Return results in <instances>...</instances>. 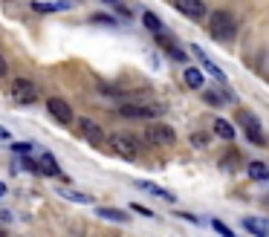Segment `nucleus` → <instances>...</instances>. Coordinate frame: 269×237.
Returning a JSON list of instances; mask_svg holds the SVG:
<instances>
[{"instance_id": "nucleus-1", "label": "nucleus", "mask_w": 269, "mask_h": 237, "mask_svg": "<svg viewBox=\"0 0 269 237\" xmlns=\"http://www.w3.org/2000/svg\"><path fill=\"white\" fill-rule=\"evenodd\" d=\"M209 35L217 41V44H232L234 35H237V21H234L232 12L226 9H217V12L209 15Z\"/></svg>"}, {"instance_id": "nucleus-2", "label": "nucleus", "mask_w": 269, "mask_h": 237, "mask_svg": "<svg viewBox=\"0 0 269 237\" xmlns=\"http://www.w3.org/2000/svg\"><path fill=\"white\" fill-rule=\"evenodd\" d=\"M237 122H240V131H243L246 142H252L255 148H263L266 145V133H263V128H260V122H257L252 113H237Z\"/></svg>"}, {"instance_id": "nucleus-3", "label": "nucleus", "mask_w": 269, "mask_h": 237, "mask_svg": "<svg viewBox=\"0 0 269 237\" xmlns=\"http://www.w3.org/2000/svg\"><path fill=\"white\" fill-rule=\"evenodd\" d=\"M145 139H148L151 145L168 148V145L176 142V133H174V128H168V125H162V122H153V125H148V131H145Z\"/></svg>"}, {"instance_id": "nucleus-4", "label": "nucleus", "mask_w": 269, "mask_h": 237, "mask_svg": "<svg viewBox=\"0 0 269 237\" xmlns=\"http://www.w3.org/2000/svg\"><path fill=\"white\" fill-rule=\"evenodd\" d=\"M110 145H113V151H116L119 156H125V159H136V154H139V142H136L133 136H128V133H113V136H110Z\"/></svg>"}, {"instance_id": "nucleus-5", "label": "nucleus", "mask_w": 269, "mask_h": 237, "mask_svg": "<svg viewBox=\"0 0 269 237\" xmlns=\"http://www.w3.org/2000/svg\"><path fill=\"white\" fill-rule=\"evenodd\" d=\"M165 107L156 104V107H148V104H122L119 107V116L122 118H153L156 113H162Z\"/></svg>"}, {"instance_id": "nucleus-6", "label": "nucleus", "mask_w": 269, "mask_h": 237, "mask_svg": "<svg viewBox=\"0 0 269 237\" xmlns=\"http://www.w3.org/2000/svg\"><path fill=\"white\" fill-rule=\"evenodd\" d=\"M12 95H15V101L29 104V101H35L38 98V87L29 81V78H15L12 81Z\"/></svg>"}, {"instance_id": "nucleus-7", "label": "nucleus", "mask_w": 269, "mask_h": 237, "mask_svg": "<svg viewBox=\"0 0 269 237\" xmlns=\"http://www.w3.org/2000/svg\"><path fill=\"white\" fill-rule=\"evenodd\" d=\"M176 12H183L186 18H191V21H203L206 15H209V9H206V3L203 0H174Z\"/></svg>"}, {"instance_id": "nucleus-8", "label": "nucleus", "mask_w": 269, "mask_h": 237, "mask_svg": "<svg viewBox=\"0 0 269 237\" xmlns=\"http://www.w3.org/2000/svg\"><path fill=\"white\" fill-rule=\"evenodd\" d=\"M78 125H81V133H84V139L87 142H93V145H105L107 142V133L102 131V125L99 122H93V118H78Z\"/></svg>"}, {"instance_id": "nucleus-9", "label": "nucleus", "mask_w": 269, "mask_h": 237, "mask_svg": "<svg viewBox=\"0 0 269 237\" xmlns=\"http://www.w3.org/2000/svg\"><path fill=\"white\" fill-rule=\"evenodd\" d=\"M47 110H49V116L55 118V122H61V125H70L72 118V107L64 101V98H49L47 101Z\"/></svg>"}, {"instance_id": "nucleus-10", "label": "nucleus", "mask_w": 269, "mask_h": 237, "mask_svg": "<svg viewBox=\"0 0 269 237\" xmlns=\"http://www.w3.org/2000/svg\"><path fill=\"white\" fill-rule=\"evenodd\" d=\"M188 49H191V52L197 55V61H200V67H203V70L211 72V75H214L217 81H226V72H223L220 67H217V64H214V61H211L209 55H206V52H203V49H200V47H188Z\"/></svg>"}, {"instance_id": "nucleus-11", "label": "nucleus", "mask_w": 269, "mask_h": 237, "mask_svg": "<svg viewBox=\"0 0 269 237\" xmlns=\"http://www.w3.org/2000/svg\"><path fill=\"white\" fill-rule=\"evenodd\" d=\"M243 228L255 237H269V217H243Z\"/></svg>"}, {"instance_id": "nucleus-12", "label": "nucleus", "mask_w": 269, "mask_h": 237, "mask_svg": "<svg viewBox=\"0 0 269 237\" xmlns=\"http://www.w3.org/2000/svg\"><path fill=\"white\" fill-rule=\"evenodd\" d=\"M156 44H159V47H162L165 52L171 55V58H176V61H186V52H183V49L176 47V41H174L171 35H168V32H159V35H156Z\"/></svg>"}, {"instance_id": "nucleus-13", "label": "nucleus", "mask_w": 269, "mask_h": 237, "mask_svg": "<svg viewBox=\"0 0 269 237\" xmlns=\"http://www.w3.org/2000/svg\"><path fill=\"white\" fill-rule=\"evenodd\" d=\"M203 101L206 104H211V107H220V104H226V101H234V95L232 93H220V90H203Z\"/></svg>"}, {"instance_id": "nucleus-14", "label": "nucleus", "mask_w": 269, "mask_h": 237, "mask_svg": "<svg viewBox=\"0 0 269 237\" xmlns=\"http://www.w3.org/2000/svg\"><path fill=\"white\" fill-rule=\"evenodd\" d=\"M183 78H186V84L191 90H203V84H206V75H203L200 67H188V70L183 72Z\"/></svg>"}, {"instance_id": "nucleus-15", "label": "nucleus", "mask_w": 269, "mask_h": 237, "mask_svg": "<svg viewBox=\"0 0 269 237\" xmlns=\"http://www.w3.org/2000/svg\"><path fill=\"white\" fill-rule=\"evenodd\" d=\"M38 162H41V171H44L47 177H58V174H61V168H58V162H55V156L47 154V151L38 156Z\"/></svg>"}, {"instance_id": "nucleus-16", "label": "nucleus", "mask_w": 269, "mask_h": 237, "mask_svg": "<svg viewBox=\"0 0 269 237\" xmlns=\"http://www.w3.org/2000/svg\"><path fill=\"white\" fill-rule=\"evenodd\" d=\"M96 214H99L102 220H110V223H128V220H130L125 211H119V208H107V205L96 208Z\"/></svg>"}, {"instance_id": "nucleus-17", "label": "nucleus", "mask_w": 269, "mask_h": 237, "mask_svg": "<svg viewBox=\"0 0 269 237\" xmlns=\"http://www.w3.org/2000/svg\"><path fill=\"white\" fill-rule=\"evenodd\" d=\"M246 174H249V179H255V182H263V179H269V165H263V162H249V165H246Z\"/></svg>"}, {"instance_id": "nucleus-18", "label": "nucleus", "mask_w": 269, "mask_h": 237, "mask_svg": "<svg viewBox=\"0 0 269 237\" xmlns=\"http://www.w3.org/2000/svg\"><path fill=\"white\" fill-rule=\"evenodd\" d=\"M58 194L64 197V200L81 202V205H90V202H93V197H90V194H81V191H72V188H58Z\"/></svg>"}, {"instance_id": "nucleus-19", "label": "nucleus", "mask_w": 269, "mask_h": 237, "mask_svg": "<svg viewBox=\"0 0 269 237\" xmlns=\"http://www.w3.org/2000/svg\"><path fill=\"white\" fill-rule=\"evenodd\" d=\"M214 133H217L220 139H226V142H232L234 139V128L226 122V118H214Z\"/></svg>"}, {"instance_id": "nucleus-20", "label": "nucleus", "mask_w": 269, "mask_h": 237, "mask_svg": "<svg viewBox=\"0 0 269 237\" xmlns=\"http://www.w3.org/2000/svg\"><path fill=\"white\" fill-rule=\"evenodd\" d=\"M142 24H145V29H151L153 35H159V32H165L162 21H159V18H156L153 12H145V15H142Z\"/></svg>"}, {"instance_id": "nucleus-21", "label": "nucleus", "mask_w": 269, "mask_h": 237, "mask_svg": "<svg viewBox=\"0 0 269 237\" xmlns=\"http://www.w3.org/2000/svg\"><path fill=\"white\" fill-rule=\"evenodd\" d=\"M136 188L148 191V194H156V197H162V200H168V202H174V194H168V191H162L159 185H153V182H136Z\"/></svg>"}, {"instance_id": "nucleus-22", "label": "nucleus", "mask_w": 269, "mask_h": 237, "mask_svg": "<svg viewBox=\"0 0 269 237\" xmlns=\"http://www.w3.org/2000/svg\"><path fill=\"white\" fill-rule=\"evenodd\" d=\"M237 165H240V156L234 154V151H229L226 156H220V168H226V171H237Z\"/></svg>"}, {"instance_id": "nucleus-23", "label": "nucleus", "mask_w": 269, "mask_h": 237, "mask_svg": "<svg viewBox=\"0 0 269 237\" xmlns=\"http://www.w3.org/2000/svg\"><path fill=\"white\" fill-rule=\"evenodd\" d=\"M67 6H70V3H41V0L32 3L35 12H58V9H67Z\"/></svg>"}, {"instance_id": "nucleus-24", "label": "nucleus", "mask_w": 269, "mask_h": 237, "mask_svg": "<svg viewBox=\"0 0 269 237\" xmlns=\"http://www.w3.org/2000/svg\"><path fill=\"white\" fill-rule=\"evenodd\" d=\"M191 145H194V148H206V145H209V133H191Z\"/></svg>"}, {"instance_id": "nucleus-25", "label": "nucleus", "mask_w": 269, "mask_h": 237, "mask_svg": "<svg viewBox=\"0 0 269 237\" xmlns=\"http://www.w3.org/2000/svg\"><path fill=\"white\" fill-rule=\"evenodd\" d=\"M211 225H214V231H217V234H223V237H237L232 228H229V225H223L220 220H211Z\"/></svg>"}, {"instance_id": "nucleus-26", "label": "nucleus", "mask_w": 269, "mask_h": 237, "mask_svg": "<svg viewBox=\"0 0 269 237\" xmlns=\"http://www.w3.org/2000/svg\"><path fill=\"white\" fill-rule=\"evenodd\" d=\"M93 24H107V26H116V21L110 15H93Z\"/></svg>"}, {"instance_id": "nucleus-27", "label": "nucleus", "mask_w": 269, "mask_h": 237, "mask_svg": "<svg viewBox=\"0 0 269 237\" xmlns=\"http://www.w3.org/2000/svg\"><path fill=\"white\" fill-rule=\"evenodd\" d=\"M130 211H139L142 217H153L151 208H145V205H139V202H133V205H130Z\"/></svg>"}, {"instance_id": "nucleus-28", "label": "nucleus", "mask_w": 269, "mask_h": 237, "mask_svg": "<svg viewBox=\"0 0 269 237\" xmlns=\"http://www.w3.org/2000/svg\"><path fill=\"white\" fill-rule=\"evenodd\" d=\"M12 148L18 151V154H29V151H32V148H29V145H24V142H21V145H12Z\"/></svg>"}, {"instance_id": "nucleus-29", "label": "nucleus", "mask_w": 269, "mask_h": 237, "mask_svg": "<svg viewBox=\"0 0 269 237\" xmlns=\"http://www.w3.org/2000/svg\"><path fill=\"white\" fill-rule=\"evenodd\" d=\"M6 72H9V64H6V61H3V55H0V78H3V75H6Z\"/></svg>"}, {"instance_id": "nucleus-30", "label": "nucleus", "mask_w": 269, "mask_h": 237, "mask_svg": "<svg viewBox=\"0 0 269 237\" xmlns=\"http://www.w3.org/2000/svg\"><path fill=\"white\" fill-rule=\"evenodd\" d=\"M3 194H6V185H3V182H0V197H3Z\"/></svg>"}, {"instance_id": "nucleus-31", "label": "nucleus", "mask_w": 269, "mask_h": 237, "mask_svg": "<svg viewBox=\"0 0 269 237\" xmlns=\"http://www.w3.org/2000/svg\"><path fill=\"white\" fill-rule=\"evenodd\" d=\"M105 3H122V0H105Z\"/></svg>"}]
</instances>
